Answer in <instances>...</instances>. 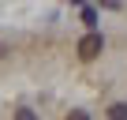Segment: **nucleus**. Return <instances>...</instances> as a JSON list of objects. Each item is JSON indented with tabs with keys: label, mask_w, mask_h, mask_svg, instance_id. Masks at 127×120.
<instances>
[{
	"label": "nucleus",
	"mask_w": 127,
	"mask_h": 120,
	"mask_svg": "<svg viewBox=\"0 0 127 120\" xmlns=\"http://www.w3.org/2000/svg\"><path fill=\"white\" fill-rule=\"evenodd\" d=\"M101 49H105V38H101V34H94V30L79 41V56H82V60H94Z\"/></svg>",
	"instance_id": "nucleus-1"
},
{
	"label": "nucleus",
	"mask_w": 127,
	"mask_h": 120,
	"mask_svg": "<svg viewBox=\"0 0 127 120\" xmlns=\"http://www.w3.org/2000/svg\"><path fill=\"white\" fill-rule=\"evenodd\" d=\"M108 120H127V101H116L108 109Z\"/></svg>",
	"instance_id": "nucleus-2"
},
{
	"label": "nucleus",
	"mask_w": 127,
	"mask_h": 120,
	"mask_svg": "<svg viewBox=\"0 0 127 120\" xmlns=\"http://www.w3.org/2000/svg\"><path fill=\"white\" fill-rule=\"evenodd\" d=\"M82 23L94 26V23H97V11H94V8H82Z\"/></svg>",
	"instance_id": "nucleus-3"
},
{
	"label": "nucleus",
	"mask_w": 127,
	"mask_h": 120,
	"mask_svg": "<svg viewBox=\"0 0 127 120\" xmlns=\"http://www.w3.org/2000/svg\"><path fill=\"white\" fill-rule=\"evenodd\" d=\"M15 120H37V116H34L30 109H19V113H15Z\"/></svg>",
	"instance_id": "nucleus-4"
},
{
	"label": "nucleus",
	"mask_w": 127,
	"mask_h": 120,
	"mask_svg": "<svg viewBox=\"0 0 127 120\" xmlns=\"http://www.w3.org/2000/svg\"><path fill=\"white\" fill-rule=\"evenodd\" d=\"M67 120H90V116H86V113H79V109H75V113H67Z\"/></svg>",
	"instance_id": "nucleus-5"
},
{
	"label": "nucleus",
	"mask_w": 127,
	"mask_h": 120,
	"mask_svg": "<svg viewBox=\"0 0 127 120\" xmlns=\"http://www.w3.org/2000/svg\"><path fill=\"white\" fill-rule=\"evenodd\" d=\"M71 4H82V0H71Z\"/></svg>",
	"instance_id": "nucleus-6"
}]
</instances>
